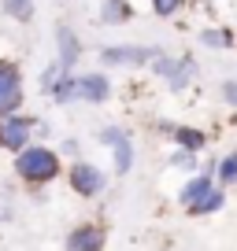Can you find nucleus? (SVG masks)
<instances>
[{"instance_id": "f257e3e1", "label": "nucleus", "mask_w": 237, "mask_h": 251, "mask_svg": "<svg viewBox=\"0 0 237 251\" xmlns=\"http://www.w3.org/2000/svg\"><path fill=\"white\" fill-rule=\"evenodd\" d=\"M15 174L26 181V185H48L63 174V163H59V151L48 148L45 141L26 144L23 151L15 155Z\"/></svg>"}, {"instance_id": "f03ea898", "label": "nucleus", "mask_w": 237, "mask_h": 251, "mask_svg": "<svg viewBox=\"0 0 237 251\" xmlns=\"http://www.w3.org/2000/svg\"><path fill=\"white\" fill-rule=\"evenodd\" d=\"M159 52H163L159 45H104L96 59L104 63V71H137V67H148Z\"/></svg>"}, {"instance_id": "7ed1b4c3", "label": "nucleus", "mask_w": 237, "mask_h": 251, "mask_svg": "<svg viewBox=\"0 0 237 251\" xmlns=\"http://www.w3.org/2000/svg\"><path fill=\"white\" fill-rule=\"evenodd\" d=\"M26 103V74L23 63L11 55H0V118L23 111Z\"/></svg>"}, {"instance_id": "20e7f679", "label": "nucleus", "mask_w": 237, "mask_h": 251, "mask_svg": "<svg viewBox=\"0 0 237 251\" xmlns=\"http://www.w3.org/2000/svg\"><path fill=\"white\" fill-rule=\"evenodd\" d=\"M37 122H41V118L26 115V111L4 115V118H0V148L11 151V155H19L26 144H33V137H37Z\"/></svg>"}, {"instance_id": "39448f33", "label": "nucleus", "mask_w": 237, "mask_h": 251, "mask_svg": "<svg viewBox=\"0 0 237 251\" xmlns=\"http://www.w3.org/2000/svg\"><path fill=\"white\" fill-rule=\"evenodd\" d=\"M67 185L74 188V196H86V200H96L104 196V188H108V177L96 163H86V159H74L71 170H67Z\"/></svg>"}, {"instance_id": "423d86ee", "label": "nucleus", "mask_w": 237, "mask_h": 251, "mask_svg": "<svg viewBox=\"0 0 237 251\" xmlns=\"http://www.w3.org/2000/svg\"><path fill=\"white\" fill-rule=\"evenodd\" d=\"M56 59H59V67L63 71H78V63H82V55H86V45H82V37H78V30H74L71 23H56Z\"/></svg>"}, {"instance_id": "0eeeda50", "label": "nucleus", "mask_w": 237, "mask_h": 251, "mask_svg": "<svg viewBox=\"0 0 237 251\" xmlns=\"http://www.w3.org/2000/svg\"><path fill=\"white\" fill-rule=\"evenodd\" d=\"M78 85H82V103H93V107L108 103L115 93L108 71H78Z\"/></svg>"}, {"instance_id": "6e6552de", "label": "nucleus", "mask_w": 237, "mask_h": 251, "mask_svg": "<svg viewBox=\"0 0 237 251\" xmlns=\"http://www.w3.org/2000/svg\"><path fill=\"white\" fill-rule=\"evenodd\" d=\"M104 244H108V233L96 222H82L67 233V251H104Z\"/></svg>"}, {"instance_id": "1a4fd4ad", "label": "nucleus", "mask_w": 237, "mask_h": 251, "mask_svg": "<svg viewBox=\"0 0 237 251\" xmlns=\"http://www.w3.org/2000/svg\"><path fill=\"white\" fill-rule=\"evenodd\" d=\"M137 15L134 0H100V8H96V23L100 26H130Z\"/></svg>"}, {"instance_id": "9d476101", "label": "nucleus", "mask_w": 237, "mask_h": 251, "mask_svg": "<svg viewBox=\"0 0 237 251\" xmlns=\"http://www.w3.org/2000/svg\"><path fill=\"white\" fill-rule=\"evenodd\" d=\"M197 78H200V63H197V55H193V52H182V55H178V63H174V74L163 81V85L171 89V93H185V89H189Z\"/></svg>"}, {"instance_id": "9b49d317", "label": "nucleus", "mask_w": 237, "mask_h": 251, "mask_svg": "<svg viewBox=\"0 0 237 251\" xmlns=\"http://www.w3.org/2000/svg\"><path fill=\"white\" fill-rule=\"evenodd\" d=\"M211 188H215V174H204V170H200V174H193V177L182 185V192H178V203L189 211V207H197L200 200L211 192Z\"/></svg>"}, {"instance_id": "f8f14e48", "label": "nucleus", "mask_w": 237, "mask_h": 251, "mask_svg": "<svg viewBox=\"0 0 237 251\" xmlns=\"http://www.w3.org/2000/svg\"><path fill=\"white\" fill-rule=\"evenodd\" d=\"M174 141V148H185V151H204L207 148V133L200 129V126H185V122H174L171 133H167Z\"/></svg>"}, {"instance_id": "ddd939ff", "label": "nucleus", "mask_w": 237, "mask_h": 251, "mask_svg": "<svg viewBox=\"0 0 237 251\" xmlns=\"http://www.w3.org/2000/svg\"><path fill=\"white\" fill-rule=\"evenodd\" d=\"M197 45L211 48V52H230L237 45V33L230 26H204V30H197Z\"/></svg>"}, {"instance_id": "4468645a", "label": "nucleus", "mask_w": 237, "mask_h": 251, "mask_svg": "<svg viewBox=\"0 0 237 251\" xmlns=\"http://www.w3.org/2000/svg\"><path fill=\"white\" fill-rule=\"evenodd\" d=\"M0 15L15 26H30L37 19V0H0Z\"/></svg>"}, {"instance_id": "2eb2a0df", "label": "nucleus", "mask_w": 237, "mask_h": 251, "mask_svg": "<svg viewBox=\"0 0 237 251\" xmlns=\"http://www.w3.org/2000/svg\"><path fill=\"white\" fill-rule=\"evenodd\" d=\"M48 100H52L56 107H74V103H82L78 71H74V74H63V78H59V85L52 89V96H48Z\"/></svg>"}, {"instance_id": "dca6fc26", "label": "nucleus", "mask_w": 237, "mask_h": 251, "mask_svg": "<svg viewBox=\"0 0 237 251\" xmlns=\"http://www.w3.org/2000/svg\"><path fill=\"white\" fill-rule=\"evenodd\" d=\"M111 170H115L118 177H126V174L134 170V137H126V141H118L115 148H111Z\"/></svg>"}, {"instance_id": "f3484780", "label": "nucleus", "mask_w": 237, "mask_h": 251, "mask_svg": "<svg viewBox=\"0 0 237 251\" xmlns=\"http://www.w3.org/2000/svg\"><path fill=\"white\" fill-rule=\"evenodd\" d=\"M222 207H226V188H222V185H215L211 192H207V196L200 200L197 207H189V211H185V214H193V218H207V214L222 211Z\"/></svg>"}, {"instance_id": "a211bd4d", "label": "nucleus", "mask_w": 237, "mask_h": 251, "mask_svg": "<svg viewBox=\"0 0 237 251\" xmlns=\"http://www.w3.org/2000/svg\"><path fill=\"white\" fill-rule=\"evenodd\" d=\"M63 74H71V71H63V67H59V59L45 63V71L37 74V89H41V96H52V89L59 85V78H63Z\"/></svg>"}, {"instance_id": "6ab92c4d", "label": "nucleus", "mask_w": 237, "mask_h": 251, "mask_svg": "<svg viewBox=\"0 0 237 251\" xmlns=\"http://www.w3.org/2000/svg\"><path fill=\"white\" fill-rule=\"evenodd\" d=\"M167 166H174V170H185L193 177V174H200V151H185V148H174L171 159H167Z\"/></svg>"}, {"instance_id": "aec40b11", "label": "nucleus", "mask_w": 237, "mask_h": 251, "mask_svg": "<svg viewBox=\"0 0 237 251\" xmlns=\"http://www.w3.org/2000/svg\"><path fill=\"white\" fill-rule=\"evenodd\" d=\"M215 181H222V188L237 181V151H226L222 159H215Z\"/></svg>"}, {"instance_id": "412c9836", "label": "nucleus", "mask_w": 237, "mask_h": 251, "mask_svg": "<svg viewBox=\"0 0 237 251\" xmlns=\"http://www.w3.org/2000/svg\"><path fill=\"white\" fill-rule=\"evenodd\" d=\"M174 63H178V55H171V52H159L156 59L148 63V71L156 74L159 81H167V78H171V74H174Z\"/></svg>"}, {"instance_id": "4be33fe9", "label": "nucleus", "mask_w": 237, "mask_h": 251, "mask_svg": "<svg viewBox=\"0 0 237 251\" xmlns=\"http://www.w3.org/2000/svg\"><path fill=\"white\" fill-rule=\"evenodd\" d=\"M148 4H152V15L156 19H174L189 0H148Z\"/></svg>"}, {"instance_id": "5701e85b", "label": "nucleus", "mask_w": 237, "mask_h": 251, "mask_svg": "<svg viewBox=\"0 0 237 251\" xmlns=\"http://www.w3.org/2000/svg\"><path fill=\"white\" fill-rule=\"evenodd\" d=\"M126 137H130L126 126H104L100 133H96V141H100L104 148H115V144H118V141H126Z\"/></svg>"}, {"instance_id": "b1692460", "label": "nucleus", "mask_w": 237, "mask_h": 251, "mask_svg": "<svg viewBox=\"0 0 237 251\" xmlns=\"http://www.w3.org/2000/svg\"><path fill=\"white\" fill-rule=\"evenodd\" d=\"M219 96H222V103H226V107L237 111V78H222V81H219Z\"/></svg>"}, {"instance_id": "393cba45", "label": "nucleus", "mask_w": 237, "mask_h": 251, "mask_svg": "<svg viewBox=\"0 0 237 251\" xmlns=\"http://www.w3.org/2000/svg\"><path fill=\"white\" fill-rule=\"evenodd\" d=\"M56 151H59V155H78V151H82V144H78V137H63V141H59V148H56Z\"/></svg>"}, {"instance_id": "a878e982", "label": "nucleus", "mask_w": 237, "mask_h": 251, "mask_svg": "<svg viewBox=\"0 0 237 251\" xmlns=\"http://www.w3.org/2000/svg\"><path fill=\"white\" fill-rule=\"evenodd\" d=\"M48 133H52V126H48V122H37V137H41V141H48Z\"/></svg>"}]
</instances>
